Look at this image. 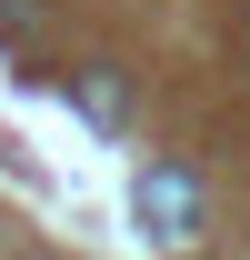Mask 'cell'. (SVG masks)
Here are the masks:
<instances>
[{"label": "cell", "instance_id": "obj_1", "mask_svg": "<svg viewBox=\"0 0 250 260\" xmlns=\"http://www.w3.org/2000/svg\"><path fill=\"white\" fill-rule=\"evenodd\" d=\"M140 230H150V240H190V230H200V180H190L180 160L140 170Z\"/></svg>", "mask_w": 250, "mask_h": 260}, {"label": "cell", "instance_id": "obj_2", "mask_svg": "<svg viewBox=\"0 0 250 260\" xmlns=\"http://www.w3.org/2000/svg\"><path fill=\"white\" fill-rule=\"evenodd\" d=\"M70 100H80V120H90V130H120V120H130V90L110 80V70H80Z\"/></svg>", "mask_w": 250, "mask_h": 260}]
</instances>
